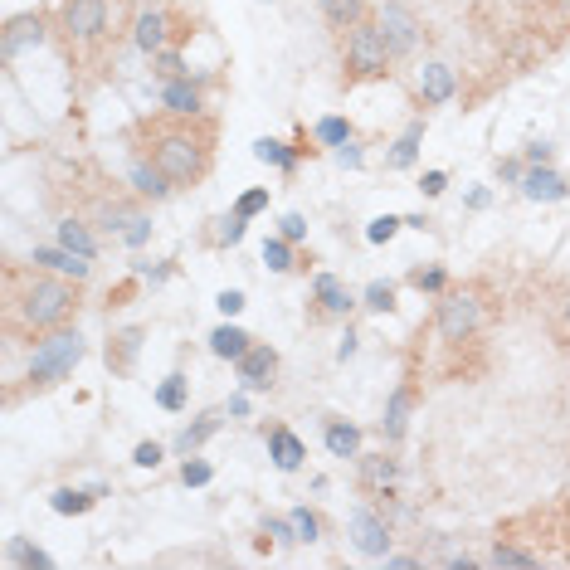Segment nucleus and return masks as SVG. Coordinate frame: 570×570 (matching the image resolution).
I'll list each match as a JSON object with an SVG mask.
<instances>
[{
	"mask_svg": "<svg viewBox=\"0 0 570 570\" xmlns=\"http://www.w3.org/2000/svg\"><path fill=\"white\" fill-rule=\"evenodd\" d=\"M210 478H215V468H210L205 458H186V463H181V483H186V488H205Z\"/></svg>",
	"mask_w": 570,
	"mask_h": 570,
	"instance_id": "58836bf2",
	"label": "nucleus"
},
{
	"mask_svg": "<svg viewBox=\"0 0 570 570\" xmlns=\"http://www.w3.org/2000/svg\"><path fill=\"white\" fill-rule=\"evenodd\" d=\"M137 0H59L54 5V39L69 59L78 88H93L113 74L122 44L137 30Z\"/></svg>",
	"mask_w": 570,
	"mask_h": 570,
	"instance_id": "f257e3e1",
	"label": "nucleus"
},
{
	"mask_svg": "<svg viewBox=\"0 0 570 570\" xmlns=\"http://www.w3.org/2000/svg\"><path fill=\"white\" fill-rule=\"evenodd\" d=\"M137 351H142V327H127V332H117L113 342H108V366H113V376H132V366H137Z\"/></svg>",
	"mask_w": 570,
	"mask_h": 570,
	"instance_id": "6ab92c4d",
	"label": "nucleus"
},
{
	"mask_svg": "<svg viewBox=\"0 0 570 570\" xmlns=\"http://www.w3.org/2000/svg\"><path fill=\"white\" fill-rule=\"evenodd\" d=\"M161 98H166L171 113H200V88H195L190 78H171V83L161 88Z\"/></svg>",
	"mask_w": 570,
	"mask_h": 570,
	"instance_id": "c85d7f7f",
	"label": "nucleus"
},
{
	"mask_svg": "<svg viewBox=\"0 0 570 570\" xmlns=\"http://www.w3.org/2000/svg\"><path fill=\"white\" fill-rule=\"evenodd\" d=\"M147 234H152V220H147V215H142V220H137V225L127 229V234H122V239H127V244H132V249H137V244H147Z\"/></svg>",
	"mask_w": 570,
	"mask_h": 570,
	"instance_id": "8fccbe9b",
	"label": "nucleus"
},
{
	"mask_svg": "<svg viewBox=\"0 0 570 570\" xmlns=\"http://www.w3.org/2000/svg\"><path fill=\"white\" fill-rule=\"evenodd\" d=\"M215 307H220L225 317H239V312H244V293H239V288H225V293L215 298Z\"/></svg>",
	"mask_w": 570,
	"mask_h": 570,
	"instance_id": "a18cd8bd",
	"label": "nucleus"
},
{
	"mask_svg": "<svg viewBox=\"0 0 570 570\" xmlns=\"http://www.w3.org/2000/svg\"><path fill=\"white\" fill-rule=\"evenodd\" d=\"M561 332H566V342H570V298L561 303Z\"/></svg>",
	"mask_w": 570,
	"mask_h": 570,
	"instance_id": "6e6d98bb",
	"label": "nucleus"
},
{
	"mask_svg": "<svg viewBox=\"0 0 570 570\" xmlns=\"http://www.w3.org/2000/svg\"><path fill=\"white\" fill-rule=\"evenodd\" d=\"M288 517H293V527H298V536H303V541H317V532H322V522H317V517H312L307 507H293Z\"/></svg>",
	"mask_w": 570,
	"mask_h": 570,
	"instance_id": "79ce46f5",
	"label": "nucleus"
},
{
	"mask_svg": "<svg viewBox=\"0 0 570 570\" xmlns=\"http://www.w3.org/2000/svg\"><path fill=\"white\" fill-rule=\"evenodd\" d=\"M385 566H395V570H410V566H419V556H385Z\"/></svg>",
	"mask_w": 570,
	"mask_h": 570,
	"instance_id": "864d4df0",
	"label": "nucleus"
},
{
	"mask_svg": "<svg viewBox=\"0 0 570 570\" xmlns=\"http://www.w3.org/2000/svg\"><path fill=\"white\" fill-rule=\"evenodd\" d=\"M522 195H527V200H541V205H556V200H566L570 195V186H566V176L551 171V166H527Z\"/></svg>",
	"mask_w": 570,
	"mask_h": 570,
	"instance_id": "4468645a",
	"label": "nucleus"
},
{
	"mask_svg": "<svg viewBox=\"0 0 570 570\" xmlns=\"http://www.w3.org/2000/svg\"><path fill=\"white\" fill-rule=\"evenodd\" d=\"M351 546L361 551V556H390V517L380 512L376 502L371 507H356L351 512Z\"/></svg>",
	"mask_w": 570,
	"mask_h": 570,
	"instance_id": "9d476101",
	"label": "nucleus"
},
{
	"mask_svg": "<svg viewBox=\"0 0 570 570\" xmlns=\"http://www.w3.org/2000/svg\"><path fill=\"white\" fill-rule=\"evenodd\" d=\"M264 532L273 536V541H278V546H283V551H288V546H298V541H303V536H298V527H293V517H268V522H264Z\"/></svg>",
	"mask_w": 570,
	"mask_h": 570,
	"instance_id": "4c0bfd02",
	"label": "nucleus"
},
{
	"mask_svg": "<svg viewBox=\"0 0 570 570\" xmlns=\"http://www.w3.org/2000/svg\"><path fill=\"white\" fill-rule=\"evenodd\" d=\"M371 10H366V0H322V20L332 25V30H351V25H361Z\"/></svg>",
	"mask_w": 570,
	"mask_h": 570,
	"instance_id": "5701e85b",
	"label": "nucleus"
},
{
	"mask_svg": "<svg viewBox=\"0 0 570 570\" xmlns=\"http://www.w3.org/2000/svg\"><path fill=\"white\" fill-rule=\"evenodd\" d=\"M497 176H502V181H512V186H522L527 166H522V161H497Z\"/></svg>",
	"mask_w": 570,
	"mask_h": 570,
	"instance_id": "09e8293b",
	"label": "nucleus"
},
{
	"mask_svg": "<svg viewBox=\"0 0 570 570\" xmlns=\"http://www.w3.org/2000/svg\"><path fill=\"white\" fill-rule=\"evenodd\" d=\"M54 35L49 30V20L30 10V15H15V20H5V30H0V54H5V64H15L25 49H39L44 39Z\"/></svg>",
	"mask_w": 570,
	"mask_h": 570,
	"instance_id": "9b49d317",
	"label": "nucleus"
},
{
	"mask_svg": "<svg viewBox=\"0 0 570 570\" xmlns=\"http://www.w3.org/2000/svg\"><path fill=\"white\" fill-rule=\"evenodd\" d=\"M259 210H268V186H259V190H244V195L234 200V215H244V220H254Z\"/></svg>",
	"mask_w": 570,
	"mask_h": 570,
	"instance_id": "ea45409f",
	"label": "nucleus"
},
{
	"mask_svg": "<svg viewBox=\"0 0 570 570\" xmlns=\"http://www.w3.org/2000/svg\"><path fill=\"white\" fill-rule=\"evenodd\" d=\"M400 225H405L400 215H380V220H371V225H366V239H371V244H390V239L400 234Z\"/></svg>",
	"mask_w": 570,
	"mask_h": 570,
	"instance_id": "a19ab883",
	"label": "nucleus"
},
{
	"mask_svg": "<svg viewBox=\"0 0 570 570\" xmlns=\"http://www.w3.org/2000/svg\"><path fill=\"white\" fill-rule=\"evenodd\" d=\"M361 307H366V312H395V283H371V288H366V298H361Z\"/></svg>",
	"mask_w": 570,
	"mask_h": 570,
	"instance_id": "e433bc0d",
	"label": "nucleus"
},
{
	"mask_svg": "<svg viewBox=\"0 0 570 570\" xmlns=\"http://www.w3.org/2000/svg\"><path fill=\"white\" fill-rule=\"evenodd\" d=\"M327 454L332 458H356L361 454V429L346 419H327Z\"/></svg>",
	"mask_w": 570,
	"mask_h": 570,
	"instance_id": "b1692460",
	"label": "nucleus"
},
{
	"mask_svg": "<svg viewBox=\"0 0 570 570\" xmlns=\"http://www.w3.org/2000/svg\"><path fill=\"white\" fill-rule=\"evenodd\" d=\"M390 64H395V54H390V44L380 35L376 15H366L361 25H351L342 35V78L346 83H376V78L390 74Z\"/></svg>",
	"mask_w": 570,
	"mask_h": 570,
	"instance_id": "39448f33",
	"label": "nucleus"
},
{
	"mask_svg": "<svg viewBox=\"0 0 570 570\" xmlns=\"http://www.w3.org/2000/svg\"><path fill=\"white\" fill-rule=\"evenodd\" d=\"M551 156H556L551 142H532V147H527V166H551Z\"/></svg>",
	"mask_w": 570,
	"mask_h": 570,
	"instance_id": "de8ad7c7",
	"label": "nucleus"
},
{
	"mask_svg": "<svg viewBox=\"0 0 570 570\" xmlns=\"http://www.w3.org/2000/svg\"><path fill=\"white\" fill-rule=\"evenodd\" d=\"M210 234H205V239H210V244H215V249H234V244H239V239H244V225H249V220H244V215H234V210H229V215H220V220H210Z\"/></svg>",
	"mask_w": 570,
	"mask_h": 570,
	"instance_id": "c756f323",
	"label": "nucleus"
},
{
	"mask_svg": "<svg viewBox=\"0 0 570 570\" xmlns=\"http://www.w3.org/2000/svg\"><path fill=\"white\" fill-rule=\"evenodd\" d=\"M356 356V332H346V342L337 346V361H351Z\"/></svg>",
	"mask_w": 570,
	"mask_h": 570,
	"instance_id": "603ef678",
	"label": "nucleus"
},
{
	"mask_svg": "<svg viewBox=\"0 0 570 570\" xmlns=\"http://www.w3.org/2000/svg\"><path fill=\"white\" fill-rule=\"evenodd\" d=\"M356 312V293L346 288L337 273H317L312 278V312L307 322H332V317H351Z\"/></svg>",
	"mask_w": 570,
	"mask_h": 570,
	"instance_id": "1a4fd4ad",
	"label": "nucleus"
},
{
	"mask_svg": "<svg viewBox=\"0 0 570 570\" xmlns=\"http://www.w3.org/2000/svg\"><path fill=\"white\" fill-rule=\"evenodd\" d=\"M152 64H156V74L166 78V83H171V78H186L190 69H186V54H181V49H161V54H152Z\"/></svg>",
	"mask_w": 570,
	"mask_h": 570,
	"instance_id": "c9c22d12",
	"label": "nucleus"
},
{
	"mask_svg": "<svg viewBox=\"0 0 570 570\" xmlns=\"http://www.w3.org/2000/svg\"><path fill=\"white\" fill-rule=\"evenodd\" d=\"M103 493H108V488H88V493H78V488H59V493L49 497V507H54L59 517H83V512H88Z\"/></svg>",
	"mask_w": 570,
	"mask_h": 570,
	"instance_id": "bb28decb",
	"label": "nucleus"
},
{
	"mask_svg": "<svg viewBox=\"0 0 570 570\" xmlns=\"http://www.w3.org/2000/svg\"><path fill=\"white\" fill-rule=\"evenodd\" d=\"M234 371H239V385H244V390H273V380H278V351L264 342H254L234 361Z\"/></svg>",
	"mask_w": 570,
	"mask_h": 570,
	"instance_id": "f8f14e48",
	"label": "nucleus"
},
{
	"mask_svg": "<svg viewBox=\"0 0 570 570\" xmlns=\"http://www.w3.org/2000/svg\"><path fill=\"white\" fill-rule=\"evenodd\" d=\"M132 190H137L142 200H166V195H171L176 186H171V181L156 171L147 156H132Z\"/></svg>",
	"mask_w": 570,
	"mask_h": 570,
	"instance_id": "aec40b11",
	"label": "nucleus"
},
{
	"mask_svg": "<svg viewBox=\"0 0 570 570\" xmlns=\"http://www.w3.org/2000/svg\"><path fill=\"white\" fill-rule=\"evenodd\" d=\"M254 156H259L264 166H278L283 176H293L298 161L312 156V147H288V142H278V137H259V142H254Z\"/></svg>",
	"mask_w": 570,
	"mask_h": 570,
	"instance_id": "dca6fc26",
	"label": "nucleus"
},
{
	"mask_svg": "<svg viewBox=\"0 0 570 570\" xmlns=\"http://www.w3.org/2000/svg\"><path fill=\"white\" fill-rule=\"evenodd\" d=\"M410 400H415V390H410V385H400V390L390 395V405H385L380 434H385L390 444H400V439H405V415H410Z\"/></svg>",
	"mask_w": 570,
	"mask_h": 570,
	"instance_id": "4be33fe9",
	"label": "nucleus"
},
{
	"mask_svg": "<svg viewBox=\"0 0 570 570\" xmlns=\"http://www.w3.org/2000/svg\"><path fill=\"white\" fill-rule=\"evenodd\" d=\"M395 473H400L395 458H385V454L361 458V488H371V493H385V488L395 483Z\"/></svg>",
	"mask_w": 570,
	"mask_h": 570,
	"instance_id": "393cba45",
	"label": "nucleus"
},
{
	"mask_svg": "<svg viewBox=\"0 0 570 570\" xmlns=\"http://www.w3.org/2000/svg\"><path fill=\"white\" fill-rule=\"evenodd\" d=\"M215 142H220V122L205 113H147L132 122L127 147L132 156H147L156 171L176 190H195L215 171Z\"/></svg>",
	"mask_w": 570,
	"mask_h": 570,
	"instance_id": "7ed1b4c3",
	"label": "nucleus"
},
{
	"mask_svg": "<svg viewBox=\"0 0 570 570\" xmlns=\"http://www.w3.org/2000/svg\"><path fill=\"white\" fill-rule=\"evenodd\" d=\"M278 234H283V239H293V244H303V239H307V220H303V215H283V220H278Z\"/></svg>",
	"mask_w": 570,
	"mask_h": 570,
	"instance_id": "37998d69",
	"label": "nucleus"
},
{
	"mask_svg": "<svg viewBox=\"0 0 570 570\" xmlns=\"http://www.w3.org/2000/svg\"><path fill=\"white\" fill-rule=\"evenodd\" d=\"M419 142H424V122H410V127H405V137L395 142V152L385 156V166H390V171H410V166H415V156H419Z\"/></svg>",
	"mask_w": 570,
	"mask_h": 570,
	"instance_id": "cd10ccee",
	"label": "nucleus"
},
{
	"mask_svg": "<svg viewBox=\"0 0 570 570\" xmlns=\"http://www.w3.org/2000/svg\"><path fill=\"white\" fill-rule=\"evenodd\" d=\"M483 327V293L478 288H444L439 307H434V332L449 346L473 342Z\"/></svg>",
	"mask_w": 570,
	"mask_h": 570,
	"instance_id": "423d86ee",
	"label": "nucleus"
},
{
	"mask_svg": "<svg viewBox=\"0 0 570 570\" xmlns=\"http://www.w3.org/2000/svg\"><path fill=\"white\" fill-rule=\"evenodd\" d=\"M312 137H317L322 147H346L356 132H351V122H346V117H322V122L312 127Z\"/></svg>",
	"mask_w": 570,
	"mask_h": 570,
	"instance_id": "2f4dec72",
	"label": "nucleus"
},
{
	"mask_svg": "<svg viewBox=\"0 0 570 570\" xmlns=\"http://www.w3.org/2000/svg\"><path fill=\"white\" fill-rule=\"evenodd\" d=\"M186 400H190V380L181 376V371L156 385V405H161V410H171V415H176V410H186Z\"/></svg>",
	"mask_w": 570,
	"mask_h": 570,
	"instance_id": "7c9ffc66",
	"label": "nucleus"
},
{
	"mask_svg": "<svg viewBox=\"0 0 570 570\" xmlns=\"http://www.w3.org/2000/svg\"><path fill=\"white\" fill-rule=\"evenodd\" d=\"M190 30V20L176 10V5H147L137 15V30H132V44L142 54H161V49H176V39Z\"/></svg>",
	"mask_w": 570,
	"mask_h": 570,
	"instance_id": "0eeeda50",
	"label": "nucleus"
},
{
	"mask_svg": "<svg viewBox=\"0 0 570 570\" xmlns=\"http://www.w3.org/2000/svg\"><path fill=\"white\" fill-rule=\"evenodd\" d=\"M444 186H449V176L444 171H424V181H419V190L434 200V195H444Z\"/></svg>",
	"mask_w": 570,
	"mask_h": 570,
	"instance_id": "49530a36",
	"label": "nucleus"
},
{
	"mask_svg": "<svg viewBox=\"0 0 570 570\" xmlns=\"http://www.w3.org/2000/svg\"><path fill=\"white\" fill-rule=\"evenodd\" d=\"M220 424H225V410H210V415H200L190 429H181V434H176V454H186V458L200 454V444H205V439H215V434H220Z\"/></svg>",
	"mask_w": 570,
	"mask_h": 570,
	"instance_id": "412c9836",
	"label": "nucleus"
},
{
	"mask_svg": "<svg viewBox=\"0 0 570 570\" xmlns=\"http://www.w3.org/2000/svg\"><path fill=\"white\" fill-rule=\"evenodd\" d=\"M337 161H342V166H351V171H356V166H361V161H366V156H361V147H356V142H346V147H337Z\"/></svg>",
	"mask_w": 570,
	"mask_h": 570,
	"instance_id": "3c124183",
	"label": "nucleus"
},
{
	"mask_svg": "<svg viewBox=\"0 0 570 570\" xmlns=\"http://www.w3.org/2000/svg\"><path fill=\"white\" fill-rule=\"evenodd\" d=\"M376 25L380 35H385V44H390V54L395 59H410L419 49V39H424V25H419V15L405 5V0H385L376 10Z\"/></svg>",
	"mask_w": 570,
	"mask_h": 570,
	"instance_id": "6e6552de",
	"label": "nucleus"
},
{
	"mask_svg": "<svg viewBox=\"0 0 570 570\" xmlns=\"http://www.w3.org/2000/svg\"><path fill=\"white\" fill-rule=\"evenodd\" d=\"M161 458H166L161 444H137V449H132V463H137V468H156Z\"/></svg>",
	"mask_w": 570,
	"mask_h": 570,
	"instance_id": "c03bdc74",
	"label": "nucleus"
},
{
	"mask_svg": "<svg viewBox=\"0 0 570 570\" xmlns=\"http://www.w3.org/2000/svg\"><path fill=\"white\" fill-rule=\"evenodd\" d=\"M264 439H268V458L283 468V473H298L303 468V458H307V449H303V439L288 429V424H268L264 429Z\"/></svg>",
	"mask_w": 570,
	"mask_h": 570,
	"instance_id": "ddd939ff",
	"label": "nucleus"
},
{
	"mask_svg": "<svg viewBox=\"0 0 570 570\" xmlns=\"http://www.w3.org/2000/svg\"><path fill=\"white\" fill-rule=\"evenodd\" d=\"M264 264L273 268V273H288L293 264V239H283V234H273V239H264Z\"/></svg>",
	"mask_w": 570,
	"mask_h": 570,
	"instance_id": "473e14b6",
	"label": "nucleus"
},
{
	"mask_svg": "<svg viewBox=\"0 0 570 570\" xmlns=\"http://www.w3.org/2000/svg\"><path fill=\"white\" fill-rule=\"evenodd\" d=\"M249 346H254V337H249V332H239V327H229V322L210 332V351H215L220 361H239Z\"/></svg>",
	"mask_w": 570,
	"mask_h": 570,
	"instance_id": "a878e982",
	"label": "nucleus"
},
{
	"mask_svg": "<svg viewBox=\"0 0 570 570\" xmlns=\"http://www.w3.org/2000/svg\"><path fill=\"white\" fill-rule=\"evenodd\" d=\"M83 307V283L49 273L39 264H5L0 273V332L5 346L39 342L59 327H69Z\"/></svg>",
	"mask_w": 570,
	"mask_h": 570,
	"instance_id": "f03ea898",
	"label": "nucleus"
},
{
	"mask_svg": "<svg viewBox=\"0 0 570 570\" xmlns=\"http://www.w3.org/2000/svg\"><path fill=\"white\" fill-rule=\"evenodd\" d=\"M454 69L449 64H424L419 69V83H415V93H419V103L424 108H439V103H449L454 98Z\"/></svg>",
	"mask_w": 570,
	"mask_h": 570,
	"instance_id": "2eb2a0df",
	"label": "nucleus"
},
{
	"mask_svg": "<svg viewBox=\"0 0 570 570\" xmlns=\"http://www.w3.org/2000/svg\"><path fill=\"white\" fill-rule=\"evenodd\" d=\"M59 244H64V249H74V254H83V259H93V254H98L93 225H88L83 215H59Z\"/></svg>",
	"mask_w": 570,
	"mask_h": 570,
	"instance_id": "a211bd4d",
	"label": "nucleus"
},
{
	"mask_svg": "<svg viewBox=\"0 0 570 570\" xmlns=\"http://www.w3.org/2000/svg\"><path fill=\"white\" fill-rule=\"evenodd\" d=\"M5 556H10V566H39V570H49V566H54V561H49V556H44L39 546H30L25 536H15Z\"/></svg>",
	"mask_w": 570,
	"mask_h": 570,
	"instance_id": "72a5a7b5",
	"label": "nucleus"
},
{
	"mask_svg": "<svg viewBox=\"0 0 570 570\" xmlns=\"http://www.w3.org/2000/svg\"><path fill=\"white\" fill-rule=\"evenodd\" d=\"M83 356H88V346H83V337H78L74 327H59V332L39 337L35 356H30V366H25V385L5 390V405H20L25 395H44V390L64 385V380L74 376V366L83 361Z\"/></svg>",
	"mask_w": 570,
	"mask_h": 570,
	"instance_id": "20e7f679",
	"label": "nucleus"
},
{
	"mask_svg": "<svg viewBox=\"0 0 570 570\" xmlns=\"http://www.w3.org/2000/svg\"><path fill=\"white\" fill-rule=\"evenodd\" d=\"M30 264L49 268V273H64V278H78V283L88 278V259L74 254V249H64V244H59V249H35V254H30Z\"/></svg>",
	"mask_w": 570,
	"mask_h": 570,
	"instance_id": "f3484780",
	"label": "nucleus"
},
{
	"mask_svg": "<svg viewBox=\"0 0 570 570\" xmlns=\"http://www.w3.org/2000/svg\"><path fill=\"white\" fill-rule=\"evenodd\" d=\"M410 288H419V293H444L449 288V273L434 264V268H410Z\"/></svg>",
	"mask_w": 570,
	"mask_h": 570,
	"instance_id": "f704fd0d",
	"label": "nucleus"
},
{
	"mask_svg": "<svg viewBox=\"0 0 570 570\" xmlns=\"http://www.w3.org/2000/svg\"><path fill=\"white\" fill-rule=\"evenodd\" d=\"M229 415L244 419V415H249V400H244V395H234V400H229Z\"/></svg>",
	"mask_w": 570,
	"mask_h": 570,
	"instance_id": "5fc2aeb1",
	"label": "nucleus"
}]
</instances>
